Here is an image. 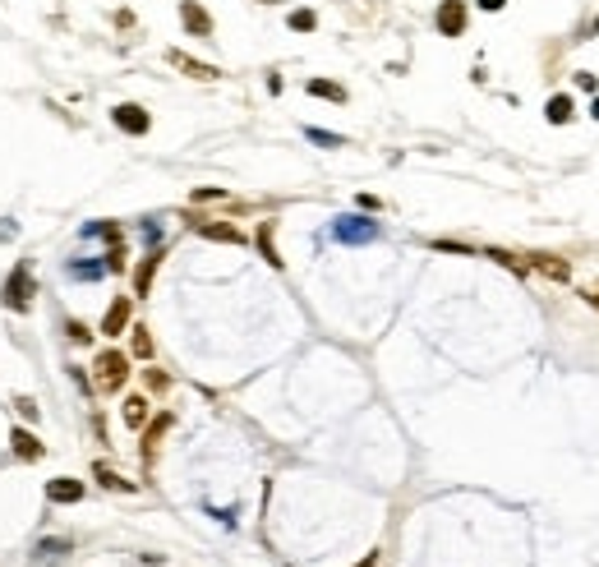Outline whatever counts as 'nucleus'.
I'll use <instances>...</instances> for the list:
<instances>
[{
  "instance_id": "f257e3e1",
  "label": "nucleus",
  "mask_w": 599,
  "mask_h": 567,
  "mask_svg": "<svg viewBox=\"0 0 599 567\" xmlns=\"http://www.w3.org/2000/svg\"><path fill=\"white\" fill-rule=\"evenodd\" d=\"M125 378H130V360H125L120 350H102V355H97V387H102V392H120Z\"/></svg>"
},
{
  "instance_id": "f03ea898",
  "label": "nucleus",
  "mask_w": 599,
  "mask_h": 567,
  "mask_svg": "<svg viewBox=\"0 0 599 567\" xmlns=\"http://www.w3.org/2000/svg\"><path fill=\"white\" fill-rule=\"evenodd\" d=\"M33 268H28V263H19L14 272H9V281H5V305L9 309H28L33 305Z\"/></svg>"
},
{
  "instance_id": "7ed1b4c3",
  "label": "nucleus",
  "mask_w": 599,
  "mask_h": 567,
  "mask_svg": "<svg viewBox=\"0 0 599 567\" xmlns=\"http://www.w3.org/2000/svg\"><path fill=\"white\" fill-rule=\"evenodd\" d=\"M438 33L443 37L466 33V5H461V0H443V5H438Z\"/></svg>"
},
{
  "instance_id": "20e7f679",
  "label": "nucleus",
  "mask_w": 599,
  "mask_h": 567,
  "mask_svg": "<svg viewBox=\"0 0 599 567\" xmlns=\"http://www.w3.org/2000/svg\"><path fill=\"white\" fill-rule=\"evenodd\" d=\"M180 24L189 28L194 37H212V19H208V9H203L199 0H180Z\"/></svg>"
},
{
  "instance_id": "39448f33",
  "label": "nucleus",
  "mask_w": 599,
  "mask_h": 567,
  "mask_svg": "<svg viewBox=\"0 0 599 567\" xmlns=\"http://www.w3.org/2000/svg\"><path fill=\"white\" fill-rule=\"evenodd\" d=\"M111 120L115 125H120V130L125 134H148V111H143V106H134V102H125V106H115V111H111Z\"/></svg>"
},
{
  "instance_id": "423d86ee",
  "label": "nucleus",
  "mask_w": 599,
  "mask_h": 567,
  "mask_svg": "<svg viewBox=\"0 0 599 567\" xmlns=\"http://www.w3.org/2000/svg\"><path fill=\"white\" fill-rule=\"evenodd\" d=\"M166 61H171L175 70H184L189 79H217V74H222V70H212V65L194 61V56H184V51H166Z\"/></svg>"
},
{
  "instance_id": "0eeeda50",
  "label": "nucleus",
  "mask_w": 599,
  "mask_h": 567,
  "mask_svg": "<svg viewBox=\"0 0 599 567\" xmlns=\"http://www.w3.org/2000/svg\"><path fill=\"white\" fill-rule=\"evenodd\" d=\"M535 272H544L548 281H572V263L558 254H535Z\"/></svg>"
},
{
  "instance_id": "6e6552de",
  "label": "nucleus",
  "mask_w": 599,
  "mask_h": 567,
  "mask_svg": "<svg viewBox=\"0 0 599 567\" xmlns=\"http://www.w3.org/2000/svg\"><path fill=\"white\" fill-rule=\"evenodd\" d=\"M337 236L355 244V240H374L378 227H374V222H365V217H341V222H337Z\"/></svg>"
},
{
  "instance_id": "1a4fd4ad",
  "label": "nucleus",
  "mask_w": 599,
  "mask_h": 567,
  "mask_svg": "<svg viewBox=\"0 0 599 567\" xmlns=\"http://www.w3.org/2000/svg\"><path fill=\"white\" fill-rule=\"evenodd\" d=\"M125 323H130V296H120L111 309H106V318H102V332H106V337H120V332H125Z\"/></svg>"
},
{
  "instance_id": "9d476101",
  "label": "nucleus",
  "mask_w": 599,
  "mask_h": 567,
  "mask_svg": "<svg viewBox=\"0 0 599 567\" xmlns=\"http://www.w3.org/2000/svg\"><path fill=\"white\" fill-rule=\"evenodd\" d=\"M9 447H14V457H24V462H42V443H37L28 429H14V434H9Z\"/></svg>"
},
{
  "instance_id": "9b49d317",
  "label": "nucleus",
  "mask_w": 599,
  "mask_h": 567,
  "mask_svg": "<svg viewBox=\"0 0 599 567\" xmlns=\"http://www.w3.org/2000/svg\"><path fill=\"white\" fill-rule=\"evenodd\" d=\"M46 498H51V503H78V498H83V480H51L46 484Z\"/></svg>"
},
{
  "instance_id": "f8f14e48",
  "label": "nucleus",
  "mask_w": 599,
  "mask_h": 567,
  "mask_svg": "<svg viewBox=\"0 0 599 567\" xmlns=\"http://www.w3.org/2000/svg\"><path fill=\"white\" fill-rule=\"evenodd\" d=\"M199 236L222 240V244H244V236H240L235 227H226V222H199Z\"/></svg>"
},
{
  "instance_id": "ddd939ff",
  "label": "nucleus",
  "mask_w": 599,
  "mask_h": 567,
  "mask_svg": "<svg viewBox=\"0 0 599 567\" xmlns=\"http://www.w3.org/2000/svg\"><path fill=\"white\" fill-rule=\"evenodd\" d=\"M93 480L102 484V489H115V494H130V489H134V480H120V475H115L111 466H102V462L93 466Z\"/></svg>"
},
{
  "instance_id": "4468645a",
  "label": "nucleus",
  "mask_w": 599,
  "mask_h": 567,
  "mask_svg": "<svg viewBox=\"0 0 599 567\" xmlns=\"http://www.w3.org/2000/svg\"><path fill=\"white\" fill-rule=\"evenodd\" d=\"M157 263H162V254H148V259L139 263V272H134V291H139V296H148V291H152V272H157Z\"/></svg>"
},
{
  "instance_id": "2eb2a0df",
  "label": "nucleus",
  "mask_w": 599,
  "mask_h": 567,
  "mask_svg": "<svg viewBox=\"0 0 599 567\" xmlns=\"http://www.w3.org/2000/svg\"><path fill=\"white\" fill-rule=\"evenodd\" d=\"M120 415H125L130 429H143V425H148V402H143V397H130V402L120 406Z\"/></svg>"
},
{
  "instance_id": "dca6fc26",
  "label": "nucleus",
  "mask_w": 599,
  "mask_h": 567,
  "mask_svg": "<svg viewBox=\"0 0 599 567\" xmlns=\"http://www.w3.org/2000/svg\"><path fill=\"white\" fill-rule=\"evenodd\" d=\"M166 429H171V415H157L152 420V425H148V434H143V452H157V443H162V434H166Z\"/></svg>"
},
{
  "instance_id": "f3484780",
  "label": "nucleus",
  "mask_w": 599,
  "mask_h": 567,
  "mask_svg": "<svg viewBox=\"0 0 599 567\" xmlns=\"http://www.w3.org/2000/svg\"><path fill=\"white\" fill-rule=\"evenodd\" d=\"M309 93H313V97H328V102H346V88H341V83H328V79H309Z\"/></svg>"
},
{
  "instance_id": "a211bd4d",
  "label": "nucleus",
  "mask_w": 599,
  "mask_h": 567,
  "mask_svg": "<svg viewBox=\"0 0 599 567\" xmlns=\"http://www.w3.org/2000/svg\"><path fill=\"white\" fill-rule=\"evenodd\" d=\"M548 120H553V125L572 120V97H553V102H548Z\"/></svg>"
},
{
  "instance_id": "6ab92c4d",
  "label": "nucleus",
  "mask_w": 599,
  "mask_h": 567,
  "mask_svg": "<svg viewBox=\"0 0 599 567\" xmlns=\"http://www.w3.org/2000/svg\"><path fill=\"white\" fill-rule=\"evenodd\" d=\"M134 355H139V360H148V355H152V337H148V328H134Z\"/></svg>"
},
{
  "instance_id": "aec40b11",
  "label": "nucleus",
  "mask_w": 599,
  "mask_h": 567,
  "mask_svg": "<svg viewBox=\"0 0 599 567\" xmlns=\"http://www.w3.org/2000/svg\"><path fill=\"white\" fill-rule=\"evenodd\" d=\"M313 24H318V19H313V9H296V14H291V28H296V33H309Z\"/></svg>"
},
{
  "instance_id": "412c9836",
  "label": "nucleus",
  "mask_w": 599,
  "mask_h": 567,
  "mask_svg": "<svg viewBox=\"0 0 599 567\" xmlns=\"http://www.w3.org/2000/svg\"><path fill=\"white\" fill-rule=\"evenodd\" d=\"M489 259H498V263H503V268L521 272V263H516V259H512V254H507V249H489Z\"/></svg>"
},
{
  "instance_id": "4be33fe9",
  "label": "nucleus",
  "mask_w": 599,
  "mask_h": 567,
  "mask_svg": "<svg viewBox=\"0 0 599 567\" xmlns=\"http://www.w3.org/2000/svg\"><path fill=\"white\" fill-rule=\"evenodd\" d=\"M65 549H70L65 540H46V544H42V558H56V553H65Z\"/></svg>"
},
{
  "instance_id": "5701e85b",
  "label": "nucleus",
  "mask_w": 599,
  "mask_h": 567,
  "mask_svg": "<svg viewBox=\"0 0 599 567\" xmlns=\"http://www.w3.org/2000/svg\"><path fill=\"white\" fill-rule=\"evenodd\" d=\"M309 139H313V143H328V148H337V143H341L337 134H323V130H309Z\"/></svg>"
},
{
  "instance_id": "b1692460",
  "label": "nucleus",
  "mask_w": 599,
  "mask_h": 567,
  "mask_svg": "<svg viewBox=\"0 0 599 567\" xmlns=\"http://www.w3.org/2000/svg\"><path fill=\"white\" fill-rule=\"evenodd\" d=\"M19 410H24L28 420H37V402H33V397H19Z\"/></svg>"
},
{
  "instance_id": "393cba45",
  "label": "nucleus",
  "mask_w": 599,
  "mask_h": 567,
  "mask_svg": "<svg viewBox=\"0 0 599 567\" xmlns=\"http://www.w3.org/2000/svg\"><path fill=\"white\" fill-rule=\"evenodd\" d=\"M70 337H74V341H93V332H88L83 323H70Z\"/></svg>"
},
{
  "instance_id": "a878e982",
  "label": "nucleus",
  "mask_w": 599,
  "mask_h": 567,
  "mask_svg": "<svg viewBox=\"0 0 599 567\" xmlns=\"http://www.w3.org/2000/svg\"><path fill=\"white\" fill-rule=\"evenodd\" d=\"M576 88H585V93H595L599 83H595V74H576Z\"/></svg>"
},
{
  "instance_id": "bb28decb",
  "label": "nucleus",
  "mask_w": 599,
  "mask_h": 567,
  "mask_svg": "<svg viewBox=\"0 0 599 567\" xmlns=\"http://www.w3.org/2000/svg\"><path fill=\"white\" fill-rule=\"evenodd\" d=\"M581 296H585V305H590V309H599V286H585Z\"/></svg>"
},
{
  "instance_id": "cd10ccee",
  "label": "nucleus",
  "mask_w": 599,
  "mask_h": 567,
  "mask_svg": "<svg viewBox=\"0 0 599 567\" xmlns=\"http://www.w3.org/2000/svg\"><path fill=\"white\" fill-rule=\"evenodd\" d=\"M507 0H479V9H503Z\"/></svg>"
},
{
  "instance_id": "c85d7f7f",
  "label": "nucleus",
  "mask_w": 599,
  "mask_h": 567,
  "mask_svg": "<svg viewBox=\"0 0 599 567\" xmlns=\"http://www.w3.org/2000/svg\"><path fill=\"white\" fill-rule=\"evenodd\" d=\"M590 115H595V120H599V97H595V106H590Z\"/></svg>"
},
{
  "instance_id": "c756f323",
  "label": "nucleus",
  "mask_w": 599,
  "mask_h": 567,
  "mask_svg": "<svg viewBox=\"0 0 599 567\" xmlns=\"http://www.w3.org/2000/svg\"><path fill=\"white\" fill-rule=\"evenodd\" d=\"M360 567H374V553H369V558H365V563H360Z\"/></svg>"
},
{
  "instance_id": "7c9ffc66",
  "label": "nucleus",
  "mask_w": 599,
  "mask_h": 567,
  "mask_svg": "<svg viewBox=\"0 0 599 567\" xmlns=\"http://www.w3.org/2000/svg\"><path fill=\"white\" fill-rule=\"evenodd\" d=\"M263 5H272V0H263Z\"/></svg>"
}]
</instances>
